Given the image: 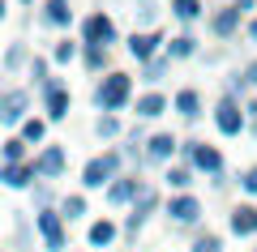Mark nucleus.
I'll use <instances>...</instances> for the list:
<instances>
[{"instance_id":"28","label":"nucleus","mask_w":257,"mask_h":252,"mask_svg":"<svg viewBox=\"0 0 257 252\" xmlns=\"http://www.w3.org/2000/svg\"><path fill=\"white\" fill-rule=\"evenodd\" d=\"M26 60H30L26 43H13V47H9V56H5V69H9V73H18L22 64H26Z\"/></svg>"},{"instance_id":"23","label":"nucleus","mask_w":257,"mask_h":252,"mask_svg":"<svg viewBox=\"0 0 257 252\" xmlns=\"http://www.w3.org/2000/svg\"><path fill=\"white\" fill-rule=\"evenodd\" d=\"M172 18L184 22V26L197 22V18H202V0H172Z\"/></svg>"},{"instance_id":"6","label":"nucleus","mask_w":257,"mask_h":252,"mask_svg":"<svg viewBox=\"0 0 257 252\" xmlns=\"http://www.w3.org/2000/svg\"><path fill=\"white\" fill-rule=\"evenodd\" d=\"M39 94H43V111H47V120H52V124H60V120L69 116V90H64V81L52 77L47 86H39Z\"/></svg>"},{"instance_id":"11","label":"nucleus","mask_w":257,"mask_h":252,"mask_svg":"<svg viewBox=\"0 0 257 252\" xmlns=\"http://www.w3.org/2000/svg\"><path fill=\"white\" fill-rule=\"evenodd\" d=\"M167 218H172L176 226H197V218H202V201L189 197V192H180V197L167 201Z\"/></svg>"},{"instance_id":"18","label":"nucleus","mask_w":257,"mask_h":252,"mask_svg":"<svg viewBox=\"0 0 257 252\" xmlns=\"http://www.w3.org/2000/svg\"><path fill=\"white\" fill-rule=\"evenodd\" d=\"M43 22L47 26H69L73 22V9H69V0H43Z\"/></svg>"},{"instance_id":"7","label":"nucleus","mask_w":257,"mask_h":252,"mask_svg":"<svg viewBox=\"0 0 257 252\" xmlns=\"http://www.w3.org/2000/svg\"><path fill=\"white\" fill-rule=\"evenodd\" d=\"M26 111H30V90H5L0 94V120L9 128L26 124Z\"/></svg>"},{"instance_id":"10","label":"nucleus","mask_w":257,"mask_h":252,"mask_svg":"<svg viewBox=\"0 0 257 252\" xmlns=\"http://www.w3.org/2000/svg\"><path fill=\"white\" fill-rule=\"evenodd\" d=\"M159 43H163L159 30H133L124 47H128V56H133L138 64H150V60H155V52H159Z\"/></svg>"},{"instance_id":"32","label":"nucleus","mask_w":257,"mask_h":252,"mask_svg":"<svg viewBox=\"0 0 257 252\" xmlns=\"http://www.w3.org/2000/svg\"><path fill=\"white\" fill-rule=\"evenodd\" d=\"M189 252H223V239H219V235H197Z\"/></svg>"},{"instance_id":"35","label":"nucleus","mask_w":257,"mask_h":252,"mask_svg":"<svg viewBox=\"0 0 257 252\" xmlns=\"http://www.w3.org/2000/svg\"><path fill=\"white\" fill-rule=\"evenodd\" d=\"M30 77H35L39 86H47V81H52V77H47V60H39V56H35V60H30Z\"/></svg>"},{"instance_id":"13","label":"nucleus","mask_w":257,"mask_h":252,"mask_svg":"<svg viewBox=\"0 0 257 252\" xmlns=\"http://www.w3.org/2000/svg\"><path fill=\"white\" fill-rule=\"evenodd\" d=\"M142 188H146V184H142L138 175H120V180L107 188V201L111 205H133V201L142 197Z\"/></svg>"},{"instance_id":"24","label":"nucleus","mask_w":257,"mask_h":252,"mask_svg":"<svg viewBox=\"0 0 257 252\" xmlns=\"http://www.w3.org/2000/svg\"><path fill=\"white\" fill-rule=\"evenodd\" d=\"M90 243H94V248H111V243H116V222H107V218L94 222L90 226Z\"/></svg>"},{"instance_id":"37","label":"nucleus","mask_w":257,"mask_h":252,"mask_svg":"<svg viewBox=\"0 0 257 252\" xmlns=\"http://www.w3.org/2000/svg\"><path fill=\"white\" fill-rule=\"evenodd\" d=\"M240 188H244V192H253V197H257V167H248V171L240 175Z\"/></svg>"},{"instance_id":"36","label":"nucleus","mask_w":257,"mask_h":252,"mask_svg":"<svg viewBox=\"0 0 257 252\" xmlns=\"http://www.w3.org/2000/svg\"><path fill=\"white\" fill-rule=\"evenodd\" d=\"M133 13H138L142 22H155V13H159V5H155V0H142V5H138V9H133Z\"/></svg>"},{"instance_id":"21","label":"nucleus","mask_w":257,"mask_h":252,"mask_svg":"<svg viewBox=\"0 0 257 252\" xmlns=\"http://www.w3.org/2000/svg\"><path fill=\"white\" fill-rule=\"evenodd\" d=\"M163 180H167V188L184 192V188H189V184H193V167H189V162H172V167H167V175H163Z\"/></svg>"},{"instance_id":"14","label":"nucleus","mask_w":257,"mask_h":252,"mask_svg":"<svg viewBox=\"0 0 257 252\" xmlns=\"http://www.w3.org/2000/svg\"><path fill=\"white\" fill-rule=\"evenodd\" d=\"M180 145H184V141H176L172 133H155V137L146 141V158H150V162H172Z\"/></svg>"},{"instance_id":"19","label":"nucleus","mask_w":257,"mask_h":252,"mask_svg":"<svg viewBox=\"0 0 257 252\" xmlns=\"http://www.w3.org/2000/svg\"><path fill=\"white\" fill-rule=\"evenodd\" d=\"M172 107L180 111V120H189V124H193V120L202 116V94H197V90H180Z\"/></svg>"},{"instance_id":"40","label":"nucleus","mask_w":257,"mask_h":252,"mask_svg":"<svg viewBox=\"0 0 257 252\" xmlns=\"http://www.w3.org/2000/svg\"><path fill=\"white\" fill-rule=\"evenodd\" d=\"M244 35H248V39L257 43V22H248V26H244Z\"/></svg>"},{"instance_id":"22","label":"nucleus","mask_w":257,"mask_h":252,"mask_svg":"<svg viewBox=\"0 0 257 252\" xmlns=\"http://www.w3.org/2000/svg\"><path fill=\"white\" fill-rule=\"evenodd\" d=\"M189 56H197V39L193 35H176L167 43V60H189Z\"/></svg>"},{"instance_id":"31","label":"nucleus","mask_w":257,"mask_h":252,"mask_svg":"<svg viewBox=\"0 0 257 252\" xmlns=\"http://www.w3.org/2000/svg\"><path fill=\"white\" fill-rule=\"evenodd\" d=\"M73 56H77V43H69V39H60V43L52 47V60H56V64H69Z\"/></svg>"},{"instance_id":"39","label":"nucleus","mask_w":257,"mask_h":252,"mask_svg":"<svg viewBox=\"0 0 257 252\" xmlns=\"http://www.w3.org/2000/svg\"><path fill=\"white\" fill-rule=\"evenodd\" d=\"M231 5H236L240 13H248V9H253V5H257V0H231Z\"/></svg>"},{"instance_id":"4","label":"nucleus","mask_w":257,"mask_h":252,"mask_svg":"<svg viewBox=\"0 0 257 252\" xmlns=\"http://www.w3.org/2000/svg\"><path fill=\"white\" fill-rule=\"evenodd\" d=\"M214 128H219L223 137H240L248 128V111L240 107L236 99H219V107H214Z\"/></svg>"},{"instance_id":"41","label":"nucleus","mask_w":257,"mask_h":252,"mask_svg":"<svg viewBox=\"0 0 257 252\" xmlns=\"http://www.w3.org/2000/svg\"><path fill=\"white\" fill-rule=\"evenodd\" d=\"M248 133H253V137H257V120H253V124H248Z\"/></svg>"},{"instance_id":"9","label":"nucleus","mask_w":257,"mask_h":252,"mask_svg":"<svg viewBox=\"0 0 257 252\" xmlns=\"http://www.w3.org/2000/svg\"><path fill=\"white\" fill-rule=\"evenodd\" d=\"M155 209H159V188H150V184H146V188H142V197L133 201V214L124 218V235H138L142 222H146Z\"/></svg>"},{"instance_id":"30","label":"nucleus","mask_w":257,"mask_h":252,"mask_svg":"<svg viewBox=\"0 0 257 252\" xmlns=\"http://www.w3.org/2000/svg\"><path fill=\"white\" fill-rule=\"evenodd\" d=\"M86 69H94V73L107 69V47H90L86 43Z\"/></svg>"},{"instance_id":"1","label":"nucleus","mask_w":257,"mask_h":252,"mask_svg":"<svg viewBox=\"0 0 257 252\" xmlns=\"http://www.w3.org/2000/svg\"><path fill=\"white\" fill-rule=\"evenodd\" d=\"M128 99H133V77H128V73H116V69H111L107 77H103L99 86H94V107H99L103 116L120 111Z\"/></svg>"},{"instance_id":"12","label":"nucleus","mask_w":257,"mask_h":252,"mask_svg":"<svg viewBox=\"0 0 257 252\" xmlns=\"http://www.w3.org/2000/svg\"><path fill=\"white\" fill-rule=\"evenodd\" d=\"M35 171L39 180H60L64 175V145H43V154H35Z\"/></svg>"},{"instance_id":"26","label":"nucleus","mask_w":257,"mask_h":252,"mask_svg":"<svg viewBox=\"0 0 257 252\" xmlns=\"http://www.w3.org/2000/svg\"><path fill=\"white\" fill-rule=\"evenodd\" d=\"M60 214H64V222H77V218L86 214V197H82V192L64 197V201H60Z\"/></svg>"},{"instance_id":"42","label":"nucleus","mask_w":257,"mask_h":252,"mask_svg":"<svg viewBox=\"0 0 257 252\" xmlns=\"http://www.w3.org/2000/svg\"><path fill=\"white\" fill-rule=\"evenodd\" d=\"M18 5H35V0H18Z\"/></svg>"},{"instance_id":"43","label":"nucleus","mask_w":257,"mask_h":252,"mask_svg":"<svg viewBox=\"0 0 257 252\" xmlns=\"http://www.w3.org/2000/svg\"><path fill=\"white\" fill-rule=\"evenodd\" d=\"M253 252H257V248H253Z\"/></svg>"},{"instance_id":"20","label":"nucleus","mask_w":257,"mask_h":252,"mask_svg":"<svg viewBox=\"0 0 257 252\" xmlns=\"http://www.w3.org/2000/svg\"><path fill=\"white\" fill-rule=\"evenodd\" d=\"M163 111H167V99L159 90H150V94H142V99H138V116L142 120H155V116H163Z\"/></svg>"},{"instance_id":"25","label":"nucleus","mask_w":257,"mask_h":252,"mask_svg":"<svg viewBox=\"0 0 257 252\" xmlns=\"http://www.w3.org/2000/svg\"><path fill=\"white\" fill-rule=\"evenodd\" d=\"M26 162V141L22 137H9L5 141V167H22Z\"/></svg>"},{"instance_id":"17","label":"nucleus","mask_w":257,"mask_h":252,"mask_svg":"<svg viewBox=\"0 0 257 252\" xmlns=\"http://www.w3.org/2000/svg\"><path fill=\"white\" fill-rule=\"evenodd\" d=\"M0 180L5 188H30V180H39L35 162H22V167H0Z\"/></svg>"},{"instance_id":"16","label":"nucleus","mask_w":257,"mask_h":252,"mask_svg":"<svg viewBox=\"0 0 257 252\" xmlns=\"http://www.w3.org/2000/svg\"><path fill=\"white\" fill-rule=\"evenodd\" d=\"M240 18H244V13L236 9V5H227V9H219L210 18V35H219V39H231L240 30Z\"/></svg>"},{"instance_id":"29","label":"nucleus","mask_w":257,"mask_h":252,"mask_svg":"<svg viewBox=\"0 0 257 252\" xmlns=\"http://www.w3.org/2000/svg\"><path fill=\"white\" fill-rule=\"evenodd\" d=\"M167 64H172L167 56H163V60H150V64H142V81H163V77H167Z\"/></svg>"},{"instance_id":"2","label":"nucleus","mask_w":257,"mask_h":252,"mask_svg":"<svg viewBox=\"0 0 257 252\" xmlns=\"http://www.w3.org/2000/svg\"><path fill=\"white\" fill-rule=\"evenodd\" d=\"M120 180V150H107V154H99V158H90L82 167V188H103V184H116Z\"/></svg>"},{"instance_id":"5","label":"nucleus","mask_w":257,"mask_h":252,"mask_svg":"<svg viewBox=\"0 0 257 252\" xmlns=\"http://www.w3.org/2000/svg\"><path fill=\"white\" fill-rule=\"evenodd\" d=\"M35 226H39V235H43L47 252H64V214H56V209H39Z\"/></svg>"},{"instance_id":"33","label":"nucleus","mask_w":257,"mask_h":252,"mask_svg":"<svg viewBox=\"0 0 257 252\" xmlns=\"http://www.w3.org/2000/svg\"><path fill=\"white\" fill-rule=\"evenodd\" d=\"M94 133H99V137H116L120 133V120L116 116H99V120H94Z\"/></svg>"},{"instance_id":"34","label":"nucleus","mask_w":257,"mask_h":252,"mask_svg":"<svg viewBox=\"0 0 257 252\" xmlns=\"http://www.w3.org/2000/svg\"><path fill=\"white\" fill-rule=\"evenodd\" d=\"M244 94H248V81H244V73H240V77H231V81H227V99H236V103H240Z\"/></svg>"},{"instance_id":"3","label":"nucleus","mask_w":257,"mask_h":252,"mask_svg":"<svg viewBox=\"0 0 257 252\" xmlns=\"http://www.w3.org/2000/svg\"><path fill=\"white\" fill-rule=\"evenodd\" d=\"M180 154H184V162H189V167L206 171L210 180H214V175H223V154L214 150V145H206V141H184Z\"/></svg>"},{"instance_id":"8","label":"nucleus","mask_w":257,"mask_h":252,"mask_svg":"<svg viewBox=\"0 0 257 252\" xmlns=\"http://www.w3.org/2000/svg\"><path fill=\"white\" fill-rule=\"evenodd\" d=\"M82 39L90 47H107V43H116V22L107 18V13H90V18L82 22Z\"/></svg>"},{"instance_id":"27","label":"nucleus","mask_w":257,"mask_h":252,"mask_svg":"<svg viewBox=\"0 0 257 252\" xmlns=\"http://www.w3.org/2000/svg\"><path fill=\"white\" fill-rule=\"evenodd\" d=\"M43 137H47V124H43V120H26V124H22V141H26V145H39Z\"/></svg>"},{"instance_id":"15","label":"nucleus","mask_w":257,"mask_h":252,"mask_svg":"<svg viewBox=\"0 0 257 252\" xmlns=\"http://www.w3.org/2000/svg\"><path fill=\"white\" fill-rule=\"evenodd\" d=\"M227 226H231V235H257V205H236L227 214Z\"/></svg>"},{"instance_id":"38","label":"nucleus","mask_w":257,"mask_h":252,"mask_svg":"<svg viewBox=\"0 0 257 252\" xmlns=\"http://www.w3.org/2000/svg\"><path fill=\"white\" fill-rule=\"evenodd\" d=\"M244 81H248V86H257V60H253V64L244 69Z\"/></svg>"}]
</instances>
